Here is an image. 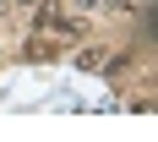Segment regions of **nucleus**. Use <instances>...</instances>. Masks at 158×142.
Returning a JSON list of instances; mask_svg holds the SVG:
<instances>
[{
    "mask_svg": "<svg viewBox=\"0 0 158 142\" xmlns=\"http://www.w3.org/2000/svg\"><path fill=\"white\" fill-rule=\"evenodd\" d=\"M22 55H27V60H55V55H60V33L49 38V28H38V33L27 38V49H22Z\"/></svg>",
    "mask_w": 158,
    "mask_h": 142,
    "instance_id": "obj_1",
    "label": "nucleus"
},
{
    "mask_svg": "<svg viewBox=\"0 0 158 142\" xmlns=\"http://www.w3.org/2000/svg\"><path fill=\"white\" fill-rule=\"evenodd\" d=\"M65 6H71V11H98L104 0H65Z\"/></svg>",
    "mask_w": 158,
    "mask_h": 142,
    "instance_id": "obj_2",
    "label": "nucleus"
},
{
    "mask_svg": "<svg viewBox=\"0 0 158 142\" xmlns=\"http://www.w3.org/2000/svg\"><path fill=\"white\" fill-rule=\"evenodd\" d=\"M0 6H6V0H0Z\"/></svg>",
    "mask_w": 158,
    "mask_h": 142,
    "instance_id": "obj_4",
    "label": "nucleus"
},
{
    "mask_svg": "<svg viewBox=\"0 0 158 142\" xmlns=\"http://www.w3.org/2000/svg\"><path fill=\"white\" fill-rule=\"evenodd\" d=\"M109 6H120V11H142V6H153V0H109Z\"/></svg>",
    "mask_w": 158,
    "mask_h": 142,
    "instance_id": "obj_3",
    "label": "nucleus"
}]
</instances>
